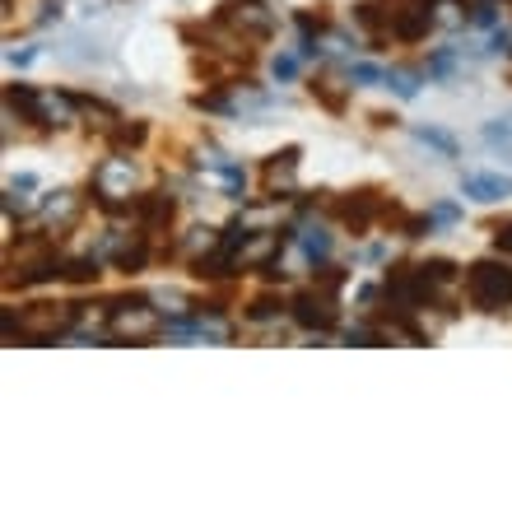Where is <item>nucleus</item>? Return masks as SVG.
<instances>
[{
  "label": "nucleus",
  "instance_id": "f257e3e1",
  "mask_svg": "<svg viewBox=\"0 0 512 512\" xmlns=\"http://www.w3.org/2000/svg\"><path fill=\"white\" fill-rule=\"evenodd\" d=\"M75 326H80V308H75V303H33V308H24L19 317L5 312V340H14V331H19V340L42 345V340L70 336Z\"/></svg>",
  "mask_w": 512,
  "mask_h": 512
},
{
  "label": "nucleus",
  "instance_id": "f03ea898",
  "mask_svg": "<svg viewBox=\"0 0 512 512\" xmlns=\"http://www.w3.org/2000/svg\"><path fill=\"white\" fill-rule=\"evenodd\" d=\"M466 298L480 312L512 308V266L508 261H475L471 275H466Z\"/></svg>",
  "mask_w": 512,
  "mask_h": 512
},
{
  "label": "nucleus",
  "instance_id": "7ed1b4c3",
  "mask_svg": "<svg viewBox=\"0 0 512 512\" xmlns=\"http://www.w3.org/2000/svg\"><path fill=\"white\" fill-rule=\"evenodd\" d=\"M94 196L103 210H122V205H135V163L131 159H103L94 168Z\"/></svg>",
  "mask_w": 512,
  "mask_h": 512
},
{
  "label": "nucleus",
  "instance_id": "20e7f679",
  "mask_svg": "<svg viewBox=\"0 0 512 512\" xmlns=\"http://www.w3.org/2000/svg\"><path fill=\"white\" fill-rule=\"evenodd\" d=\"M159 331V308L149 298H122L108 308V336L112 340H149Z\"/></svg>",
  "mask_w": 512,
  "mask_h": 512
},
{
  "label": "nucleus",
  "instance_id": "39448f33",
  "mask_svg": "<svg viewBox=\"0 0 512 512\" xmlns=\"http://www.w3.org/2000/svg\"><path fill=\"white\" fill-rule=\"evenodd\" d=\"M336 289H308V294H298L294 298V322L298 326H308V331H331L336 326Z\"/></svg>",
  "mask_w": 512,
  "mask_h": 512
},
{
  "label": "nucleus",
  "instance_id": "423d86ee",
  "mask_svg": "<svg viewBox=\"0 0 512 512\" xmlns=\"http://www.w3.org/2000/svg\"><path fill=\"white\" fill-rule=\"evenodd\" d=\"M224 24H233L243 38H270L275 33V10H266L261 0H233V5H224Z\"/></svg>",
  "mask_w": 512,
  "mask_h": 512
},
{
  "label": "nucleus",
  "instance_id": "0eeeda50",
  "mask_svg": "<svg viewBox=\"0 0 512 512\" xmlns=\"http://www.w3.org/2000/svg\"><path fill=\"white\" fill-rule=\"evenodd\" d=\"M80 98L70 94H56V89H42L38 94V126H47V131H61V126H75V117H80Z\"/></svg>",
  "mask_w": 512,
  "mask_h": 512
},
{
  "label": "nucleus",
  "instance_id": "6e6552de",
  "mask_svg": "<svg viewBox=\"0 0 512 512\" xmlns=\"http://www.w3.org/2000/svg\"><path fill=\"white\" fill-rule=\"evenodd\" d=\"M461 191H466L471 201H480V205L508 201V196H512V177L508 173H466V177H461Z\"/></svg>",
  "mask_w": 512,
  "mask_h": 512
},
{
  "label": "nucleus",
  "instance_id": "1a4fd4ad",
  "mask_svg": "<svg viewBox=\"0 0 512 512\" xmlns=\"http://www.w3.org/2000/svg\"><path fill=\"white\" fill-rule=\"evenodd\" d=\"M75 219H80V196H75V191H52V196H42V224L52 233H66Z\"/></svg>",
  "mask_w": 512,
  "mask_h": 512
},
{
  "label": "nucleus",
  "instance_id": "9d476101",
  "mask_svg": "<svg viewBox=\"0 0 512 512\" xmlns=\"http://www.w3.org/2000/svg\"><path fill=\"white\" fill-rule=\"evenodd\" d=\"M336 215L345 219L350 229H368V224L382 215V196H373V191H354V196H345V201L336 205Z\"/></svg>",
  "mask_w": 512,
  "mask_h": 512
},
{
  "label": "nucleus",
  "instance_id": "9b49d317",
  "mask_svg": "<svg viewBox=\"0 0 512 512\" xmlns=\"http://www.w3.org/2000/svg\"><path fill=\"white\" fill-rule=\"evenodd\" d=\"M168 219H173V196H163V191L135 196V224H140L145 233L168 229Z\"/></svg>",
  "mask_w": 512,
  "mask_h": 512
},
{
  "label": "nucleus",
  "instance_id": "f8f14e48",
  "mask_svg": "<svg viewBox=\"0 0 512 512\" xmlns=\"http://www.w3.org/2000/svg\"><path fill=\"white\" fill-rule=\"evenodd\" d=\"M433 28V14L429 5H410V10H401L396 19H391V38H401V42H419L424 33Z\"/></svg>",
  "mask_w": 512,
  "mask_h": 512
},
{
  "label": "nucleus",
  "instance_id": "ddd939ff",
  "mask_svg": "<svg viewBox=\"0 0 512 512\" xmlns=\"http://www.w3.org/2000/svg\"><path fill=\"white\" fill-rule=\"evenodd\" d=\"M284 247L280 233H247V243H243V256H238V266H266L270 256Z\"/></svg>",
  "mask_w": 512,
  "mask_h": 512
},
{
  "label": "nucleus",
  "instance_id": "4468645a",
  "mask_svg": "<svg viewBox=\"0 0 512 512\" xmlns=\"http://www.w3.org/2000/svg\"><path fill=\"white\" fill-rule=\"evenodd\" d=\"M117 266L126 270V275H135V270H145L149 261V247H145V233H135L131 243H126V233H122V243H117V256H112Z\"/></svg>",
  "mask_w": 512,
  "mask_h": 512
},
{
  "label": "nucleus",
  "instance_id": "2eb2a0df",
  "mask_svg": "<svg viewBox=\"0 0 512 512\" xmlns=\"http://www.w3.org/2000/svg\"><path fill=\"white\" fill-rule=\"evenodd\" d=\"M294 163H298V149H284V154H275V163L266 168L270 191H289V187H294Z\"/></svg>",
  "mask_w": 512,
  "mask_h": 512
},
{
  "label": "nucleus",
  "instance_id": "dca6fc26",
  "mask_svg": "<svg viewBox=\"0 0 512 512\" xmlns=\"http://www.w3.org/2000/svg\"><path fill=\"white\" fill-rule=\"evenodd\" d=\"M224 243L215 229H191L187 233V243H182V256H191V261H201V256H210L215 247Z\"/></svg>",
  "mask_w": 512,
  "mask_h": 512
},
{
  "label": "nucleus",
  "instance_id": "f3484780",
  "mask_svg": "<svg viewBox=\"0 0 512 512\" xmlns=\"http://www.w3.org/2000/svg\"><path fill=\"white\" fill-rule=\"evenodd\" d=\"M10 108H19L28 122H38V89H28V84H10Z\"/></svg>",
  "mask_w": 512,
  "mask_h": 512
},
{
  "label": "nucleus",
  "instance_id": "a211bd4d",
  "mask_svg": "<svg viewBox=\"0 0 512 512\" xmlns=\"http://www.w3.org/2000/svg\"><path fill=\"white\" fill-rule=\"evenodd\" d=\"M298 243H303L308 261H326V256H331V233H326V229H303V238H298Z\"/></svg>",
  "mask_w": 512,
  "mask_h": 512
},
{
  "label": "nucleus",
  "instance_id": "6ab92c4d",
  "mask_svg": "<svg viewBox=\"0 0 512 512\" xmlns=\"http://www.w3.org/2000/svg\"><path fill=\"white\" fill-rule=\"evenodd\" d=\"M415 140H424V145H433L443 159H457V140L447 131H433V126H415Z\"/></svg>",
  "mask_w": 512,
  "mask_h": 512
},
{
  "label": "nucleus",
  "instance_id": "aec40b11",
  "mask_svg": "<svg viewBox=\"0 0 512 512\" xmlns=\"http://www.w3.org/2000/svg\"><path fill=\"white\" fill-rule=\"evenodd\" d=\"M387 89H396V98H415L419 94V75L415 70H387Z\"/></svg>",
  "mask_w": 512,
  "mask_h": 512
},
{
  "label": "nucleus",
  "instance_id": "412c9836",
  "mask_svg": "<svg viewBox=\"0 0 512 512\" xmlns=\"http://www.w3.org/2000/svg\"><path fill=\"white\" fill-rule=\"evenodd\" d=\"M433 24H443V28L466 24V5H457V0H438V14H433Z\"/></svg>",
  "mask_w": 512,
  "mask_h": 512
},
{
  "label": "nucleus",
  "instance_id": "4be33fe9",
  "mask_svg": "<svg viewBox=\"0 0 512 512\" xmlns=\"http://www.w3.org/2000/svg\"><path fill=\"white\" fill-rule=\"evenodd\" d=\"M284 303H275V298H256L252 308H247V322H270V317H280Z\"/></svg>",
  "mask_w": 512,
  "mask_h": 512
},
{
  "label": "nucleus",
  "instance_id": "5701e85b",
  "mask_svg": "<svg viewBox=\"0 0 512 512\" xmlns=\"http://www.w3.org/2000/svg\"><path fill=\"white\" fill-rule=\"evenodd\" d=\"M471 24H480V28H494V24H499V14H494V5H489V0H480V5L471 10Z\"/></svg>",
  "mask_w": 512,
  "mask_h": 512
},
{
  "label": "nucleus",
  "instance_id": "b1692460",
  "mask_svg": "<svg viewBox=\"0 0 512 512\" xmlns=\"http://www.w3.org/2000/svg\"><path fill=\"white\" fill-rule=\"evenodd\" d=\"M350 80H359V84H378V80H387V75H382L378 66H364V61H359V66H350Z\"/></svg>",
  "mask_w": 512,
  "mask_h": 512
},
{
  "label": "nucleus",
  "instance_id": "393cba45",
  "mask_svg": "<svg viewBox=\"0 0 512 512\" xmlns=\"http://www.w3.org/2000/svg\"><path fill=\"white\" fill-rule=\"evenodd\" d=\"M270 70H275V80H294V75H298V56H275V66H270Z\"/></svg>",
  "mask_w": 512,
  "mask_h": 512
},
{
  "label": "nucleus",
  "instance_id": "a878e982",
  "mask_svg": "<svg viewBox=\"0 0 512 512\" xmlns=\"http://www.w3.org/2000/svg\"><path fill=\"white\" fill-rule=\"evenodd\" d=\"M489 145H512V126H485Z\"/></svg>",
  "mask_w": 512,
  "mask_h": 512
},
{
  "label": "nucleus",
  "instance_id": "bb28decb",
  "mask_svg": "<svg viewBox=\"0 0 512 512\" xmlns=\"http://www.w3.org/2000/svg\"><path fill=\"white\" fill-rule=\"evenodd\" d=\"M494 247H499L503 256H512V224H499V229H494Z\"/></svg>",
  "mask_w": 512,
  "mask_h": 512
},
{
  "label": "nucleus",
  "instance_id": "cd10ccee",
  "mask_svg": "<svg viewBox=\"0 0 512 512\" xmlns=\"http://www.w3.org/2000/svg\"><path fill=\"white\" fill-rule=\"evenodd\" d=\"M154 303H163V308H168V312H182V308H187V298H182V294H173V289H163V294L154 298Z\"/></svg>",
  "mask_w": 512,
  "mask_h": 512
},
{
  "label": "nucleus",
  "instance_id": "c85d7f7f",
  "mask_svg": "<svg viewBox=\"0 0 512 512\" xmlns=\"http://www.w3.org/2000/svg\"><path fill=\"white\" fill-rule=\"evenodd\" d=\"M117 140H126V145H140V140H145V126H117Z\"/></svg>",
  "mask_w": 512,
  "mask_h": 512
},
{
  "label": "nucleus",
  "instance_id": "c756f323",
  "mask_svg": "<svg viewBox=\"0 0 512 512\" xmlns=\"http://www.w3.org/2000/svg\"><path fill=\"white\" fill-rule=\"evenodd\" d=\"M429 219H433V224H457V205H438Z\"/></svg>",
  "mask_w": 512,
  "mask_h": 512
}]
</instances>
